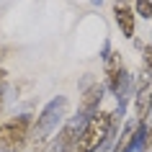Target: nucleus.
Instances as JSON below:
<instances>
[{"label": "nucleus", "instance_id": "nucleus-9", "mask_svg": "<svg viewBox=\"0 0 152 152\" xmlns=\"http://www.w3.org/2000/svg\"><path fill=\"white\" fill-rule=\"evenodd\" d=\"M142 59H144V70L152 72V44H142Z\"/></svg>", "mask_w": 152, "mask_h": 152}, {"label": "nucleus", "instance_id": "nucleus-5", "mask_svg": "<svg viewBox=\"0 0 152 152\" xmlns=\"http://www.w3.org/2000/svg\"><path fill=\"white\" fill-rule=\"evenodd\" d=\"M144 139H147V121H137L134 132L129 134V139L121 144L116 152H144V150H147Z\"/></svg>", "mask_w": 152, "mask_h": 152}, {"label": "nucleus", "instance_id": "nucleus-7", "mask_svg": "<svg viewBox=\"0 0 152 152\" xmlns=\"http://www.w3.org/2000/svg\"><path fill=\"white\" fill-rule=\"evenodd\" d=\"M103 85H93V88H88L85 90V96H83V101H80V113L83 116H96L98 113V106H101V101H103Z\"/></svg>", "mask_w": 152, "mask_h": 152}, {"label": "nucleus", "instance_id": "nucleus-2", "mask_svg": "<svg viewBox=\"0 0 152 152\" xmlns=\"http://www.w3.org/2000/svg\"><path fill=\"white\" fill-rule=\"evenodd\" d=\"M64 113H67V98L64 96H57L52 98L47 106H44V111L36 116V121H31V132H28V144H31V150L41 147L44 142H49V137L57 132V126L62 124Z\"/></svg>", "mask_w": 152, "mask_h": 152}, {"label": "nucleus", "instance_id": "nucleus-11", "mask_svg": "<svg viewBox=\"0 0 152 152\" xmlns=\"http://www.w3.org/2000/svg\"><path fill=\"white\" fill-rule=\"evenodd\" d=\"M0 108H3V88H0Z\"/></svg>", "mask_w": 152, "mask_h": 152}, {"label": "nucleus", "instance_id": "nucleus-10", "mask_svg": "<svg viewBox=\"0 0 152 152\" xmlns=\"http://www.w3.org/2000/svg\"><path fill=\"white\" fill-rule=\"evenodd\" d=\"M3 80H5V70H0V85H3Z\"/></svg>", "mask_w": 152, "mask_h": 152}, {"label": "nucleus", "instance_id": "nucleus-8", "mask_svg": "<svg viewBox=\"0 0 152 152\" xmlns=\"http://www.w3.org/2000/svg\"><path fill=\"white\" fill-rule=\"evenodd\" d=\"M137 13L142 18H152V0H137Z\"/></svg>", "mask_w": 152, "mask_h": 152}, {"label": "nucleus", "instance_id": "nucleus-6", "mask_svg": "<svg viewBox=\"0 0 152 152\" xmlns=\"http://www.w3.org/2000/svg\"><path fill=\"white\" fill-rule=\"evenodd\" d=\"M113 18H116L121 34L126 39H134V10L129 8V5H124V3H116L113 5Z\"/></svg>", "mask_w": 152, "mask_h": 152}, {"label": "nucleus", "instance_id": "nucleus-1", "mask_svg": "<svg viewBox=\"0 0 152 152\" xmlns=\"http://www.w3.org/2000/svg\"><path fill=\"white\" fill-rule=\"evenodd\" d=\"M113 126H116V113L113 111H98L96 116L88 119V124L77 134L72 152H96V150H101L113 137Z\"/></svg>", "mask_w": 152, "mask_h": 152}, {"label": "nucleus", "instance_id": "nucleus-12", "mask_svg": "<svg viewBox=\"0 0 152 152\" xmlns=\"http://www.w3.org/2000/svg\"><path fill=\"white\" fill-rule=\"evenodd\" d=\"M147 116H150V119H152V101H150V113H147Z\"/></svg>", "mask_w": 152, "mask_h": 152}, {"label": "nucleus", "instance_id": "nucleus-3", "mask_svg": "<svg viewBox=\"0 0 152 152\" xmlns=\"http://www.w3.org/2000/svg\"><path fill=\"white\" fill-rule=\"evenodd\" d=\"M28 132H31L28 113L0 124V152H21L28 144Z\"/></svg>", "mask_w": 152, "mask_h": 152}, {"label": "nucleus", "instance_id": "nucleus-4", "mask_svg": "<svg viewBox=\"0 0 152 152\" xmlns=\"http://www.w3.org/2000/svg\"><path fill=\"white\" fill-rule=\"evenodd\" d=\"M85 124H88V116H83V113L77 111V116H72V119L67 121L59 132H57L54 139L44 142L41 147H36V150H31V152H72L75 139H77V134L83 132Z\"/></svg>", "mask_w": 152, "mask_h": 152}]
</instances>
